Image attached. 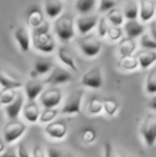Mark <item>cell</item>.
<instances>
[{
    "mask_svg": "<svg viewBox=\"0 0 156 157\" xmlns=\"http://www.w3.org/2000/svg\"><path fill=\"white\" fill-rule=\"evenodd\" d=\"M107 36L110 41L117 42L119 40H122L123 36V31L120 27H115V26H110L107 32Z\"/></svg>",
    "mask_w": 156,
    "mask_h": 157,
    "instance_id": "obj_36",
    "label": "cell"
},
{
    "mask_svg": "<svg viewBox=\"0 0 156 157\" xmlns=\"http://www.w3.org/2000/svg\"><path fill=\"white\" fill-rule=\"evenodd\" d=\"M59 114V110L56 109V108H52V109H44L43 111L40 114V119L39 122L41 123H48L55 121V119L57 118V116Z\"/></svg>",
    "mask_w": 156,
    "mask_h": 157,
    "instance_id": "obj_32",
    "label": "cell"
},
{
    "mask_svg": "<svg viewBox=\"0 0 156 157\" xmlns=\"http://www.w3.org/2000/svg\"><path fill=\"white\" fill-rule=\"evenodd\" d=\"M115 6H116L115 0H100L98 11L100 12H109L110 10L115 9Z\"/></svg>",
    "mask_w": 156,
    "mask_h": 157,
    "instance_id": "obj_38",
    "label": "cell"
},
{
    "mask_svg": "<svg viewBox=\"0 0 156 157\" xmlns=\"http://www.w3.org/2000/svg\"><path fill=\"white\" fill-rule=\"evenodd\" d=\"M85 91L82 89H78L73 91L69 96L67 97L61 109V113L63 114H75L80 113L81 109V101H82Z\"/></svg>",
    "mask_w": 156,
    "mask_h": 157,
    "instance_id": "obj_7",
    "label": "cell"
},
{
    "mask_svg": "<svg viewBox=\"0 0 156 157\" xmlns=\"http://www.w3.org/2000/svg\"><path fill=\"white\" fill-rule=\"evenodd\" d=\"M61 157H72V156H70V155H63V156H61Z\"/></svg>",
    "mask_w": 156,
    "mask_h": 157,
    "instance_id": "obj_48",
    "label": "cell"
},
{
    "mask_svg": "<svg viewBox=\"0 0 156 157\" xmlns=\"http://www.w3.org/2000/svg\"><path fill=\"white\" fill-rule=\"evenodd\" d=\"M96 0H76L75 8L80 14H88L94 10Z\"/></svg>",
    "mask_w": 156,
    "mask_h": 157,
    "instance_id": "obj_26",
    "label": "cell"
},
{
    "mask_svg": "<svg viewBox=\"0 0 156 157\" xmlns=\"http://www.w3.org/2000/svg\"><path fill=\"white\" fill-rule=\"evenodd\" d=\"M140 45L146 50H156V41L146 33H143L140 37Z\"/></svg>",
    "mask_w": 156,
    "mask_h": 157,
    "instance_id": "obj_35",
    "label": "cell"
},
{
    "mask_svg": "<svg viewBox=\"0 0 156 157\" xmlns=\"http://www.w3.org/2000/svg\"><path fill=\"white\" fill-rule=\"evenodd\" d=\"M40 108L36 101H29L23 108V116L25 120L29 123H36L40 119Z\"/></svg>",
    "mask_w": 156,
    "mask_h": 157,
    "instance_id": "obj_17",
    "label": "cell"
},
{
    "mask_svg": "<svg viewBox=\"0 0 156 157\" xmlns=\"http://www.w3.org/2000/svg\"><path fill=\"white\" fill-rule=\"evenodd\" d=\"M60 151L57 150L56 147H47V151H46V157H61Z\"/></svg>",
    "mask_w": 156,
    "mask_h": 157,
    "instance_id": "obj_41",
    "label": "cell"
},
{
    "mask_svg": "<svg viewBox=\"0 0 156 157\" xmlns=\"http://www.w3.org/2000/svg\"><path fill=\"white\" fill-rule=\"evenodd\" d=\"M106 18L111 24V26H115V27H120L124 23V14L119 9L116 8L107 13Z\"/></svg>",
    "mask_w": 156,
    "mask_h": 157,
    "instance_id": "obj_25",
    "label": "cell"
},
{
    "mask_svg": "<svg viewBox=\"0 0 156 157\" xmlns=\"http://www.w3.org/2000/svg\"><path fill=\"white\" fill-rule=\"evenodd\" d=\"M103 111V101H101L98 97H92L88 105V112L90 114H100Z\"/></svg>",
    "mask_w": 156,
    "mask_h": 157,
    "instance_id": "obj_33",
    "label": "cell"
},
{
    "mask_svg": "<svg viewBox=\"0 0 156 157\" xmlns=\"http://www.w3.org/2000/svg\"><path fill=\"white\" fill-rule=\"evenodd\" d=\"M146 92L150 95L156 94V66L151 68L146 79Z\"/></svg>",
    "mask_w": 156,
    "mask_h": 157,
    "instance_id": "obj_27",
    "label": "cell"
},
{
    "mask_svg": "<svg viewBox=\"0 0 156 157\" xmlns=\"http://www.w3.org/2000/svg\"><path fill=\"white\" fill-rule=\"evenodd\" d=\"M27 129V125L21 121L13 120L9 122L3 127V139L4 142L8 144H12L17 141Z\"/></svg>",
    "mask_w": 156,
    "mask_h": 157,
    "instance_id": "obj_5",
    "label": "cell"
},
{
    "mask_svg": "<svg viewBox=\"0 0 156 157\" xmlns=\"http://www.w3.org/2000/svg\"><path fill=\"white\" fill-rule=\"evenodd\" d=\"M39 76H40V75L34 70H32L31 72H30V77H31V79H36Z\"/></svg>",
    "mask_w": 156,
    "mask_h": 157,
    "instance_id": "obj_46",
    "label": "cell"
},
{
    "mask_svg": "<svg viewBox=\"0 0 156 157\" xmlns=\"http://www.w3.org/2000/svg\"><path fill=\"white\" fill-rule=\"evenodd\" d=\"M62 101V91L59 88L52 87L44 90L40 95V103L45 109H52L57 107Z\"/></svg>",
    "mask_w": 156,
    "mask_h": 157,
    "instance_id": "obj_8",
    "label": "cell"
},
{
    "mask_svg": "<svg viewBox=\"0 0 156 157\" xmlns=\"http://www.w3.org/2000/svg\"><path fill=\"white\" fill-rule=\"evenodd\" d=\"M32 157H46V154L44 152L43 147L41 145H36L32 152Z\"/></svg>",
    "mask_w": 156,
    "mask_h": 157,
    "instance_id": "obj_42",
    "label": "cell"
},
{
    "mask_svg": "<svg viewBox=\"0 0 156 157\" xmlns=\"http://www.w3.org/2000/svg\"><path fill=\"white\" fill-rule=\"evenodd\" d=\"M96 139V132L93 127H87L81 132V141L85 144H91Z\"/></svg>",
    "mask_w": 156,
    "mask_h": 157,
    "instance_id": "obj_34",
    "label": "cell"
},
{
    "mask_svg": "<svg viewBox=\"0 0 156 157\" xmlns=\"http://www.w3.org/2000/svg\"><path fill=\"white\" fill-rule=\"evenodd\" d=\"M0 86L3 89H19L23 87V82L15 77L11 76L6 71L0 68Z\"/></svg>",
    "mask_w": 156,
    "mask_h": 157,
    "instance_id": "obj_18",
    "label": "cell"
},
{
    "mask_svg": "<svg viewBox=\"0 0 156 157\" xmlns=\"http://www.w3.org/2000/svg\"><path fill=\"white\" fill-rule=\"evenodd\" d=\"M118 66L124 71H135L139 67V62H138L137 57L135 56H128V57H122L118 61Z\"/></svg>",
    "mask_w": 156,
    "mask_h": 157,
    "instance_id": "obj_24",
    "label": "cell"
},
{
    "mask_svg": "<svg viewBox=\"0 0 156 157\" xmlns=\"http://www.w3.org/2000/svg\"><path fill=\"white\" fill-rule=\"evenodd\" d=\"M139 66L142 70H146L156 62V50H146L143 49L138 52L137 56Z\"/></svg>",
    "mask_w": 156,
    "mask_h": 157,
    "instance_id": "obj_20",
    "label": "cell"
},
{
    "mask_svg": "<svg viewBox=\"0 0 156 157\" xmlns=\"http://www.w3.org/2000/svg\"><path fill=\"white\" fill-rule=\"evenodd\" d=\"M103 110L108 117H113L119 110V103L113 98H106L103 101Z\"/></svg>",
    "mask_w": 156,
    "mask_h": 157,
    "instance_id": "obj_30",
    "label": "cell"
},
{
    "mask_svg": "<svg viewBox=\"0 0 156 157\" xmlns=\"http://www.w3.org/2000/svg\"><path fill=\"white\" fill-rule=\"evenodd\" d=\"M124 31L126 32L127 37L136 39V37L141 36L143 34L144 26L142 24H140L139 21H137V19H135V21H127L124 25Z\"/></svg>",
    "mask_w": 156,
    "mask_h": 157,
    "instance_id": "obj_21",
    "label": "cell"
},
{
    "mask_svg": "<svg viewBox=\"0 0 156 157\" xmlns=\"http://www.w3.org/2000/svg\"><path fill=\"white\" fill-rule=\"evenodd\" d=\"M33 47L44 54H50L56 48V43L48 30V25L44 24L42 27L34 29L31 35Z\"/></svg>",
    "mask_w": 156,
    "mask_h": 157,
    "instance_id": "obj_1",
    "label": "cell"
},
{
    "mask_svg": "<svg viewBox=\"0 0 156 157\" xmlns=\"http://www.w3.org/2000/svg\"><path fill=\"white\" fill-rule=\"evenodd\" d=\"M16 151H17V156L18 157H32L30 155L29 151H28L25 143H23V142L18 143V145H17V147H16Z\"/></svg>",
    "mask_w": 156,
    "mask_h": 157,
    "instance_id": "obj_39",
    "label": "cell"
},
{
    "mask_svg": "<svg viewBox=\"0 0 156 157\" xmlns=\"http://www.w3.org/2000/svg\"><path fill=\"white\" fill-rule=\"evenodd\" d=\"M44 130L49 138L61 140L67 136V123L62 122V121H52V122L46 124Z\"/></svg>",
    "mask_w": 156,
    "mask_h": 157,
    "instance_id": "obj_10",
    "label": "cell"
},
{
    "mask_svg": "<svg viewBox=\"0 0 156 157\" xmlns=\"http://www.w3.org/2000/svg\"><path fill=\"white\" fill-rule=\"evenodd\" d=\"M26 23L32 29H38L44 25V13L39 6H31L26 15Z\"/></svg>",
    "mask_w": 156,
    "mask_h": 157,
    "instance_id": "obj_12",
    "label": "cell"
},
{
    "mask_svg": "<svg viewBox=\"0 0 156 157\" xmlns=\"http://www.w3.org/2000/svg\"><path fill=\"white\" fill-rule=\"evenodd\" d=\"M58 58L65 66L71 68L73 72H78V66L75 62V59L72 56V54L65 47H59L58 49Z\"/></svg>",
    "mask_w": 156,
    "mask_h": 157,
    "instance_id": "obj_23",
    "label": "cell"
},
{
    "mask_svg": "<svg viewBox=\"0 0 156 157\" xmlns=\"http://www.w3.org/2000/svg\"><path fill=\"white\" fill-rule=\"evenodd\" d=\"M24 101H25V99H24L23 94L18 93L16 98H15L12 103L9 104L8 106L4 107V111H6V117H8L11 121L16 120V119L18 118L19 113H21L24 106H25L24 105Z\"/></svg>",
    "mask_w": 156,
    "mask_h": 157,
    "instance_id": "obj_15",
    "label": "cell"
},
{
    "mask_svg": "<svg viewBox=\"0 0 156 157\" xmlns=\"http://www.w3.org/2000/svg\"><path fill=\"white\" fill-rule=\"evenodd\" d=\"M136 47H137V44H136L135 39H131V37L122 39L119 43V54H120L121 58L133 56Z\"/></svg>",
    "mask_w": 156,
    "mask_h": 157,
    "instance_id": "obj_22",
    "label": "cell"
},
{
    "mask_svg": "<svg viewBox=\"0 0 156 157\" xmlns=\"http://www.w3.org/2000/svg\"><path fill=\"white\" fill-rule=\"evenodd\" d=\"M3 151H4V145H3V143H2V141L0 140V154H1Z\"/></svg>",
    "mask_w": 156,
    "mask_h": 157,
    "instance_id": "obj_47",
    "label": "cell"
},
{
    "mask_svg": "<svg viewBox=\"0 0 156 157\" xmlns=\"http://www.w3.org/2000/svg\"><path fill=\"white\" fill-rule=\"evenodd\" d=\"M0 157H18L17 156V151L14 147H9V149L4 150L1 154Z\"/></svg>",
    "mask_w": 156,
    "mask_h": 157,
    "instance_id": "obj_40",
    "label": "cell"
},
{
    "mask_svg": "<svg viewBox=\"0 0 156 157\" xmlns=\"http://www.w3.org/2000/svg\"><path fill=\"white\" fill-rule=\"evenodd\" d=\"M109 24L107 21L106 17H101L98 19V24H97V34L100 37H105L107 36V32L109 29Z\"/></svg>",
    "mask_w": 156,
    "mask_h": 157,
    "instance_id": "obj_37",
    "label": "cell"
},
{
    "mask_svg": "<svg viewBox=\"0 0 156 157\" xmlns=\"http://www.w3.org/2000/svg\"><path fill=\"white\" fill-rule=\"evenodd\" d=\"M98 16L97 15H88V16H79L76 19V26L77 30L80 34L86 35L88 34L92 29L97 26L98 24Z\"/></svg>",
    "mask_w": 156,
    "mask_h": 157,
    "instance_id": "obj_11",
    "label": "cell"
},
{
    "mask_svg": "<svg viewBox=\"0 0 156 157\" xmlns=\"http://www.w3.org/2000/svg\"><path fill=\"white\" fill-rule=\"evenodd\" d=\"M148 105H149V108H150V109H152V110H154V111H156V94L153 95L152 98L149 101Z\"/></svg>",
    "mask_w": 156,
    "mask_h": 157,
    "instance_id": "obj_45",
    "label": "cell"
},
{
    "mask_svg": "<svg viewBox=\"0 0 156 157\" xmlns=\"http://www.w3.org/2000/svg\"><path fill=\"white\" fill-rule=\"evenodd\" d=\"M104 157H117L113 154L112 147H111V144L109 142L105 143V152H104Z\"/></svg>",
    "mask_w": 156,
    "mask_h": 157,
    "instance_id": "obj_43",
    "label": "cell"
},
{
    "mask_svg": "<svg viewBox=\"0 0 156 157\" xmlns=\"http://www.w3.org/2000/svg\"><path fill=\"white\" fill-rule=\"evenodd\" d=\"M72 80V75L67 70L60 66H55L51 70L50 74L48 75L47 78L44 80V83L51 86H59L67 83Z\"/></svg>",
    "mask_w": 156,
    "mask_h": 157,
    "instance_id": "obj_9",
    "label": "cell"
},
{
    "mask_svg": "<svg viewBox=\"0 0 156 157\" xmlns=\"http://www.w3.org/2000/svg\"><path fill=\"white\" fill-rule=\"evenodd\" d=\"M150 32L152 35V39L156 41V21H152L150 23Z\"/></svg>",
    "mask_w": 156,
    "mask_h": 157,
    "instance_id": "obj_44",
    "label": "cell"
},
{
    "mask_svg": "<svg viewBox=\"0 0 156 157\" xmlns=\"http://www.w3.org/2000/svg\"><path fill=\"white\" fill-rule=\"evenodd\" d=\"M124 17H126L128 21H135L139 16V6L137 2L131 1L125 6L124 9Z\"/></svg>",
    "mask_w": 156,
    "mask_h": 157,
    "instance_id": "obj_29",
    "label": "cell"
},
{
    "mask_svg": "<svg viewBox=\"0 0 156 157\" xmlns=\"http://www.w3.org/2000/svg\"><path fill=\"white\" fill-rule=\"evenodd\" d=\"M79 49L88 58H94L101 52L102 42L93 34H87L78 41Z\"/></svg>",
    "mask_w": 156,
    "mask_h": 157,
    "instance_id": "obj_4",
    "label": "cell"
},
{
    "mask_svg": "<svg viewBox=\"0 0 156 157\" xmlns=\"http://www.w3.org/2000/svg\"><path fill=\"white\" fill-rule=\"evenodd\" d=\"M44 91V82L38 79H30L25 83V92L29 101H34Z\"/></svg>",
    "mask_w": 156,
    "mask_h": 157,
    "instance_id": "obj_13",
    "label": "cell"
},
{
    "mask_svg": "<svg viewBox=\"0 0 156 157\" xmlns=\"http://www.w3.org/2000/svg\"><path fill=\"white\" fill-rule=\"evenodd\" d=\"M54 31L61 42H69L75 36V23L69 13H63L54 23Z\"/></svg>",
    "mask_w": 156,
    "mask_h": 157,
    "instance_id": "obj_2",
    "label": "cell"
},
{
    "mask_svg": "<svg viewBox=\"0 0 156 157\" xmlns=\"http://www.w3.org/2000/svg\"><path fill=\"white\" fill-rule=\"evenodd\" d=\"M81 85L83 87L90 88V89H101L104 83L103 79V72L101 66L96 65L89 68L85 74L81 76L80 80Z\"/></svg>",
    "mask_w": 156,
    "mask_h": 157,
    "instance_id": "obj_6",
    "label": "cell"
},
{
    "mask_svg": "<svg viewBox=\"0 0 156 157\" xmlns=\"http://www.w3.org/2000/svg\"><path fill=\"white\" fill-rule=\"evenodd\" d=\"M14 37L18 44L19 48L23 52H28L30 50V44H31V37L29 31L25 26H19L14 31Z\"/></svg>",
    "mask_w": 156,
    "mask_h": 157,
    "instance_id": "obj_14",
    "label": "cell"
},
{
    "mask_svg": "<svg viewBox=\"0 0 156 157\" xmlns=\"http://www.w3.org/2000/svg\"><path fill=\"white\" fill-rule=\"evenodd\" d=\"M155 14V3L153 0H139V16L143 23L151 21Z\"/></svg>",
    "mask_w": 156,
    "mask_h": 157,
    "instance_id": "obj_16",
    "label": "cell"
},
{
    "mask_svg": "<svg viewBox=\"0 0 156 157\" xmlns=\"http://www.w3.org/2000/svg\"><path fill=\"white\" fill-rule=\"evenodd\" d=\"M139 132L146 147H154L156 143V114L150 113L144 117Z\"/></svg>",
    "mask_w": 156,
    "mask_h": 157,
    "instance_id": "obj_3",
    "label": "cell"
},
{
    "mask_svg": "<svg viewBox=\"0 0 156 157\" xmlns=\"http://www.w3.org/2000/svg\"><path fill=\"white\" fill-rule=\"evenodd\" d=\"M45 13L49 18L54 19L62 14L63 3L61 0H45L44 2Z\"/></svg>",
    "mask_w": 156,
    "mask_h": 157,
    "instance_id": "obj_19",
    "label": "cell"
},
{
    "mask_svg": "<svg viewBox=\"0 0 156 157\" xmlns=\"http://www.w3.org/2000/svg\"><path fill=\"white\" fill-rule=\"evenodd\" d=\"M17 94L15 89H2L0 91V106H8L16 98Z\"/></svg>",
    "mask_w": 156,
    "mask_h": 157,
    "instance_id": "obj_28",
    "label": "cell"
},
{
    "mask_svg": "<svg viewBox=\"0 0 156 157\" xmlns=\"http://www.w3.org/2000/svg\"><path fill=\"white\" fill-rule=\"evenodd\" d=\"M52 67V64L50 61L46 60V59H38L34 63L33 70L38 73L39 75H45L50 72Z\"/></svg>",
    "mask_w": 156,
    "mask_h": 157,
    "instance_id": "obj_31",
    "label": "cell"
}]
</instances>
